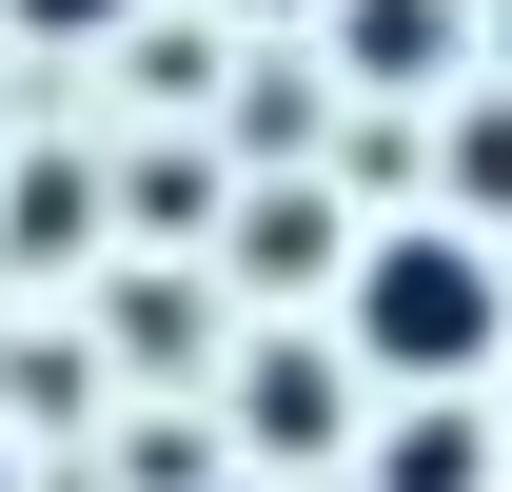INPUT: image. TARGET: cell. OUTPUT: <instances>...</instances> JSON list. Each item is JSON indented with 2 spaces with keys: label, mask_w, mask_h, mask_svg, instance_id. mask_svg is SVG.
Returning <instances> with one entry per match:
<instances>
[{
  "label": "cell",
  "mask_w": 512,
  "mask_h": 492,
  "mask_svg": "<svg viewBox=\"0 0 512 492\" xmlns=\"http://www.w3.org/2000/svg\"><path fill=\"white\" fill-rule=\"evenodd\" d=\"M493 453H473V414H394L375 433V492H473Z\"/></svg>",
  "instance_id": "3957f363"
},
{
  "label": "cell",
  "mask_w": 512,
  "mask_h": 492,
  "mask_svg": "<svg viewBox=\"0 0 512 492\" xmlns=\"http://www.w3.org/2000/svg\"><path fill=\"white\" fill-rule=\"evenodd\" d=\"M20 20H40V40H99V20H138V0H20Z\"/></svg>",
  "instance_id": "8992f818"
},
{
  "label": "cell",
  "mask_w": 512,
  "mask_h": 492,
  "mask_svg": "<svg viewBox=\"0 0 512 492\" xmlns=\"http://www.w3.org/2000/svg\"><path fill=\"white\" fill-rule=\"evenodd\" d=\"M256 433H276V453H316L335 433V355H256V394H237Z\"/></svg>",
  "instance_id": "277c9868"
},
{
  "label": "cell",
  "mask_w": 512,
  "mask_h": 492,
  "mask_svg": "<svg viewBox=\"0 0 512 492\" xmlns=\"http://www.w3.org/2000/svg\"><path fill=\"white\" fill-rule=\"evenodd\" d=\"M453 178H473V197H493V217H512V99H493V119H473V138H453Z\"/></svg>",
  "instance_id": "5b68a950"
},
{
  "label": "cell",
  "mask_w": 512,
  "mask_h": 492,
  "mask_svg": "<svg viewBox=\"0 0 512 492\" xmlns=\"http://www.w3.org/2000/svg\"><path fill=\"white\" fill-rule=\"evenodd\" d=\"M453 40H473L453 0H335V60L355 79H453Z\"/></svg>",
  "instance_id": "7a4b0ae2"
},
{
  "label": "cell",
  "mask_w": 512,
  "mask_h": 492,
  "mask_svg": "<svg viewBox=\"0 0 512 492\" xmlns=\"http://www.w3.org/2000/svg\"><path fill=\"white\" fill-rule=\"evenodd\" d=\"M355 355H375V374H414V394L493 374V256L453 237V217L375 237V256H355Z\"/></svg>",
  "instance_id": "6da1fadb"
},
{
  "label": "cell",
  "mask_w": 512,
  "mask_h": 492,
  "mask_svg": "<svg viewBox=\"0 0 512 492\" xmlns=\"http://www.w3.org/2000/svg\"><path fill=\"white\" fill-rule=\"evenodd\" d=\"M276 20H296V0H276Z\"/></svg>",
  "instance_id": "52a82bcc"
}]
</instances>
